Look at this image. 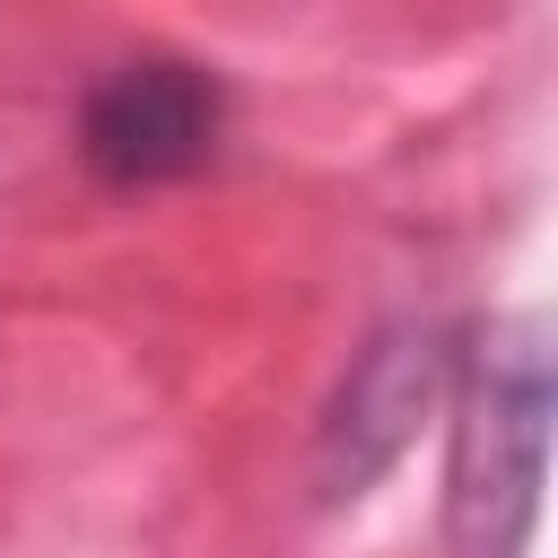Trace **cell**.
Listing matches in <instances>:
<instances>
[{
    "mask_svg": "<svg viewBox=\"0 0 558 558\" xmlns=\"http://www.w3.org/2000/svg\"><path fill=\"white\" fill-rule=\"evenodd\" d=\"M445 366H453V349H445L436 323H392V331L349 366V384H340V401H331V418H323V445H314L323 497H357V488L410 445V427H418V410L436 401Z\"/></svg>",
    "mask_w": 558,
    "mask_h": 558,
    "instance_id": "3",
    "label": "cell"
},
{
    "mask_svg": "<svg viewBox=\"0 0 558 558\" xmlns=\"http://www.w3.org/2000/svg\"><path fill=\"white\" fill-rule=\"evenodd\" d=\"M218 122H227V96L201 61H174V52H140V61H113L87 105H78V157L122 183V192H148V183H183L209 166L218 148Z\"/></svg>",
    "mask_w": 558,
    "mask_h": 558,
    "instance_id": "2",
    "label": "cell"
},
{
    "mask_svg": "<svg viewBox=\"0 0 558 558\" xmlns=\"http://www.w3.org/2000/svg\"><path fill=\"white\" fill-rule=\"evenodd\" d=\"M541 436H549V349L541 323H497L453 401V462H445V549L453 558H514L532 532L541 488Z\"/></svg>",
    "mask_w": 558,
    "mask_h": 558,
    "instance_id": "1",
    "label": "cell"
}]
</instances>
